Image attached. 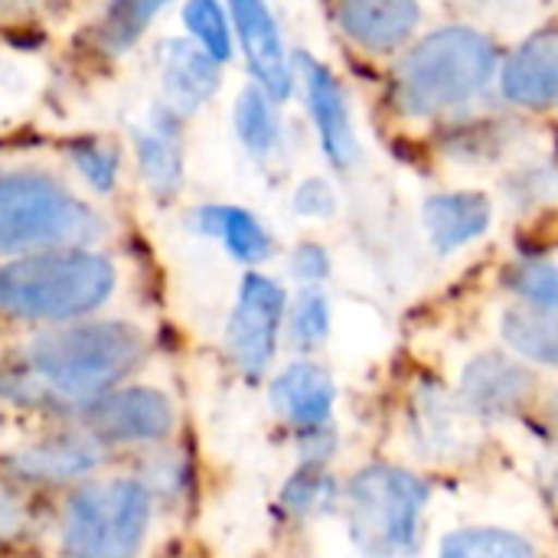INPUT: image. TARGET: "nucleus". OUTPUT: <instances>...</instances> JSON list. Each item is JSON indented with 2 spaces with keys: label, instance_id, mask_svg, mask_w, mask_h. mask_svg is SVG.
<instances>
[{
  "label": "nucleus",
  "instance_id": "a878e982",
  "mask_svg": "<svg viewBox=\"0 0 558 558\" xmlns=\"http://www.w3.org/2000/svg\"><path fill=\"white\" fill-rule=\"evenodd\" d=\"M46 507H49V497L29 490L26 484L0 471V546L23 549L43 539Z\"/></svg>",
  "mask_w": 558,
  "mask_h": 558
},
{
  "label": "nucleus",
  "instance_id": "a211bd4d",
  "mask_svg": "<svg viewBox=\"0 0 558 558\" xmlns=\"http://www.w3.org/2000/svg\"><path fill=\"white\" fill-rule=\"evenodd\" d=\"M422 222H425L428 242L448 255L487 235L494 222V203L484 190L432 193L422 206Z\"/></svg>",
  "mask_w": 558,
  "mask_h": 558
},
{
  "label": "nucleus",
  "instance_id": "39448f33",
  "mask_svg": "<svg viewBox=\"0 0 558 558\" xmlns=\"http://www.w3.org/2000/svg\"><path fill=\"white\" fill-rule=\"evenodd\" d=\"M497 43L474 26L415 36L389 69V105L402 121H445L477 105L500 72Z\"/></svg>",
  "mask_w": 558,
  "mask_h": 558
},
{
  "label": "nucleus",
  "instance_id": "423d86ee",
  "mask_svg": "<svg viewBox=\"0 0 558 558\" xmlns=\"http://www.w3.org/2000/svg\"><path fill=\"white\" fill-rule=\"evenodd\" d=\"M428 484L396 464H366L340 487L347 536L363 558H412L422 546Z\"/></svg>",
  "mask_w": 558,
  "mask_h": 558
},
{
  "label": "nucleus",
  "instance_id": "7c9ffc66",
  "mask_svg": "<svg viewBox=\"0 0 558 558\" xmlns=\"http://www.w3.org/2000/svg\"><path fill=\"white\" fill-rule=\"evenodd\" d=\"M288 271L298 288H324L330 278V252L320 242H298L288 255Z\"/></svg>",
  "mask_w": 558,
  "mask_h": 558
},
{
  "label": "nucleus",
  "instance_id": "1a4fd4ad",
  "mask_svg": "<svg viewBox=\"0 0 558 558\" xmlns=\"http://www.w3.org/2000/svg\"><path fill=\"white\" fill-rule=\"evenodd\" d=\"M288 298V288L262 268H245L235 284L222 327V353L232 373L248 386L265 383L275 369L284 343Z\"/></svg>",
  "mask_w": 558,
  "mask_h": 558
},
{
  "label": "nucleus",
  "instance_id": "aec40b11",
  "mask_svg": "<svg viewBox=\"0 0 558 558\" xmlns=\"http://www.w3.org/2000/svg\"><path fill=\"white\" fill-rule=\"evenodd\" d=\"M173 0H101L98 13L88 23V46L98 59L114 62L124 59L141 46V39L150 33L154 20L170 7Z\"/></svg>",
  "mask_w": 558,
  "mask_h": 558
},
{
  "label": "nucleus",
  "instance_id": "473e14b6",
  "mask_svg": "<svg viewBox=\"0 0 558 558\" xmlns=\"http://www.w3.org/2000/svg\"><path fill=\"white\" fill-rule=\"evenodd\" d=\"M20 558H56V556H20Z\"/></svg>",
  "mask_w": 558,
  "mask_h": 558
},
{
  "label": "nucleus",
  "instance_id": "f257e3e1",
  "mask_svg": "<svg viewBox=\"0 0 558 558\" xmlns=\"http://www.w3.org/2000/svg\"><path fill=\"white\" fill-rule=\"evenodd\" d=\"M154 356V324L128 311L20 333L0 343V405L33 422L75 418L105 392L147 376Z\"/></svg>",
  "mask_w": 558,
  "mask_h": 558
},
{
  "label": "nucleus",
  "instance_id": "c85d7f7f",
  "mask_svg": "<svg viewBox=\"0 0 558 558\" xmlns=\"http://www.w3.org/2000/svg\"><path fill=\"white\" fill-rule=\"evenodd\" d=\"M438 558H539L530 539L497 526H468L441 539Z\"/></svg>",
  "mask_w": 558,
  "mask_h": 558
},
{
  "label": "nucleus",
  "instance_id": "5701e85b",
  "mask_svg": "<svg viewBox=\"0 0 558 558\" xmlns=\"http://www.w3.org/2000/svg\"><path fill=\"white\" fill-rule=\"evenodd\" d=\"M62 163L101 203L111 199L121 190L124 167H128L124 150L111 137H98V134H85V137L65 141Z\"/></svg>",
  "mask_w": 558,
  "mask_h": 558
},
{
  "label": "nucleus",
  "instance_id": "4468645a",
  "mask_svg": "<svg viewBox=\"0 0 558 558\" xmlns=\"http://www.w3.org/2000/svg\"><path fill=\"white\" fill-rule=\"evenodd\" d=\"M294 78L301 82L320 150L337 170L353 167L360 147H356V131H353V118H350V105H347L340 78L330 72L327 62L314 59L311 52L294 56Z\"/></svg>",
  "mask_w": 558,
  "mask_h": 558
},
{
  "label": "nucleus",
  "instance_id": "b1692460",
  "mask_svg": "<svg viewBox=\"0 0 558 558\" xmlns=\"http://www.w3.org/2000/svg\"><path fill=\"white\" fill-rule=\"evenodd\" d=\"M500 337L513 356L558 369V311H543L517 301L500 314Z\"/></svg>",
  "mask_w": 558,
  "mask_h": 558
},
{
  "label": "nucleus",
  "instance_id": "393cba45",
  "mask_svg": "<svg viewBox=\"0 0 558 558\" xmlns=\"http://www.w3.org/2000/svg\"><path fill=\"white\" fill-rule=\"evenodd\" d=\"M232 131L255 160H271L281 144L278 101L265 95L255 82L245 85L232 105Z\"/></svg>",
  "mask_w": 558,
  "mask_h": 558
},
{
  "label": "nucleus",
  "instance_id": "2eb2a0df",
  "mask_svg": "<svg viewBox=\"0 0 558 558\" xmlns=\"http://www.w3.org/2000/svg\"><path fill=\"white\" fill-rule=\"evenodd\" d=\"M268 402L278 422L294 438H301L320 428H333L337 386L317 360L298 356L275 376H268Z\"/></svg>",
  "mask_w": 558,
  "mask_h": 558
},
{
  "label": "nucleus",
  "instance_id": "7ed1b4c3",
  "mask_svg": "<svg viewBox=\"0 0 558 558\" xmlns=\"http://www.w3.org/2000/svg\"><path fill=\"white\" fill-rule=\"evenodd\" d=\"M118 245V219L65 167L26 157L0 163V258Z\"/></svg>",
  "mask_w": 558,
  "mask_h": 558
},
{
  "label": "nucleus",
  "instance_id": "f3484780",
  "mask_svg": "<svg viewBox=\"0 0 558 558\" xmlns=\"http://www.w3.org/2000/svg\"><path fill=\"white\" fill-rule=\"evenodd\" d=\"M533 392V376L526 366L504 353H481L464 366L461 399L477 415H510Z\"/></svg>",
  "mask_w": 558,
  "mask_h": 558
},
{
  "label": "nucleus",
  "instance_id": "9b49d317",
  "mask_svg": "<svg viewBox=\"0 0 558 558\" xmlns=\"http://www.w3.org/2000/svg\"><path fill=\"white\" fill-rule=\"evenodd\" d=\"M232 29L242 49V59L252 72V82L284 105L294 95V59L288 56L281 26L268 7V0H226Z\"/></svg>",
  "mask_w": 558,
  "mask_h": 558
},
{
  "label": "nucleus",
  "instance_id": "dca6fc26",
  "mask_svg": "<svg viewBox=\"0 0 558 558\" xmlns=\"http://www.w3.org/2000/svg\"><path fill=\"white\" fill-rule=\"evenodd\" d=\"M222 62H216L209 52H203L186 36H170L160 43L157 56V75L160 88L170 108H177L183 118H193L203 111L222 88Z\"/></svg>",
  "mask_w": 558,
  "mask_h": 558
},
{
  "label": "nucleus",
  "instance_id": "6e6552de",
  "mask_svg": "<svg viewBox=\"0 0 558 558\" xmlns=\"http://www.w3.org/2000/svg\"><path fill=\"white\" fill-rule=\"evenodd\" d=\"M118 464L78 422L46 418L0 451V471L29 490L52 497Z\"/></svg>",
  "mask_w": 558,
  "mask_h": 558
},
{
  "label": "nucleus",
  "instance_id": "9d476101",
  "mask_svg": "<svg viewBox=\"0 0 558 558\" xmlns=\"http://www.w3.org/2000/svg\"><path fill=\"white\" fill-rule=\"evenodd\" d=\"M186 121L167 101H154L144 128L134 131L131 163L154 203H170L186 183Z\"/></svg>",
  "mask_w": 558,
  "mask_h": 558
},
{
  "label": "nucleus",
  "instance_id": "f8f14e48",
  "mask_svg": "<svg viewBox=\"0 0 558 558\" xmlns=\"http://www.w3.org/2000/svg\"><path fill=\"white\" fill-rule=\"evenodd\" d=\"M422 23L418 0H333V26L347 46L373 59H396Z\"/></svg>",
  "mask_w": 558,
  "mask_h": 558
},
{
  "label": "nucleus",
  "instance_id": "cd10ccee",
  "mask_svg": "<svg viewBox=\"0 0 558 558\" xmlns=\"http://www.w3.org/2000/svg\"><path fill=\"white\" fill-rule=\"evenodd\" d=\"M180 23L186 39H193L216 62L229 65L235 59V29L226 0H183Z\"/></svg>",
  "mask_w": 558,
  "mask_h": 558
},
{
  "label": "nucleus",
  "instance_id": "2f4dec72",
  "mask_svg": "<svg viewBox=\"0 0 558 558\" xmlns=\"http://www.w3.org/2000/svg\"><path fill=\"white\" fill-rule=\"evenodd\" d=\"M291 203H294V213L304 216V219H330L337 213V193L324 177L301 180Z\"/></svg>",
  "mask_w": 558,
  "mask_h": 558
},
{
  "label": "nucleus",
  "instance_id": "412c9836",
  "mask_svg": "<svg viewBox=\"0 0 558 558\" xmlns=\"http://www.w3.org/2000/svg\"><path fill=\"white\" fill-rule=\"evenodd\" d=\"M124 464L147 484V490L157 497V504L167 517L190 507L193 490H196V471H193L190 451L183 448V438L137 451V454L124 458Z\"/></svg>",
  "mask_w": 558,
  "mask_h": 558
},
{
  "label": "nucleus",
  "instance_id": "0eeeda50",
  "mask_svg": "<svg viewBox=\"0 0 558 558\" xmlns=\"http://www.w3.org/2000/svg\"><path fill=\"white\" fill-rule=\"evenodd\" d=\"M72 422H78L114 461L183 438V409L177 396L147 376L105 392Z\"/></svg>",
  "mask_w": 558,
  "mask_h": 558
},
{
  "label": "nucleus",
  "instance_id": "f03ea898",
  "mask_svg": "<svg viewBox=\"0 0 558 558\" xmlns=\"http://www.w3.org/2000/svg\"><path fill=\"white\" fill-rule=\"evenodd\" d=\"M134 258L121 245L0 258V343L43 327L124 311Z\"/></svg>",
  "mask_w": 558,
  "mask_h": 558
},
{
  "label": "nucleus",
  "instance_id": "20e7f679",
  "mask_svg": "<svg viewBox=\"0 0 558 558\" xmlns=\"http://www.w3.org/2000/svg\"><path fill=\"white\" fill-rule=\"evenodd\" d=\"M163 520L147 484L118 461L49 497L43 539L56 558H147Z\"/></svg>",
  "mask_w": 558,
  "mask_h": 558
},
{
  "label": "nucleus",
  "instance_id": "ddd939ff",
  "mask_svg": "<svg viewBox=\"0 0 558 558\" xmlns=\"http://www.w3.org/2000/svg\"><path fill=\"white\" fill-rule=\"evenodd\" d=\"M497 88L507 105L520 111H556L558 108V23L533 29L517 43L497 72Z\"/></svg>",
  "mask_w": 558,
  "mask_h": 558
},
{
  "label": "nucleus",
  "instance_id": "bb28decb",
  "mask_svg": "<svg viewBox=\"0 0 558 558\" xmlns=\"http://www.w3.org/2000/svg\"><path fill=\"white\" fill-rule=\"evenodd\" d=\"M333 327L330 298L324 288H298L294 298H288V317H284V343L298 356H314Z\"/></svg>",
  "mask_w": 558,
  "mask_h": 558
},
{
  "label": "nucleus",
  "instance_id": "4be33fe9",
  "mask_svg": "<svg viewBox=\"0 0 558 558\" xmlns=\"http://www.w3.org/2000/svg\"><path fill=\"white\" fill-rule=\"evenodd\" d=\"M340 487L330 464L298 461L275 497V510L288 523H311L340 507Z\"/></svg>",
  "mask_w": 558,
  "mask_h": 558
},
{
  "label": "nucleus",
  "instance_id": "c756f323",
  "mask_svg": "<svg viewBox=\"0 0 558 558\" xmlns=\"http://www.w3.org/2000/svg\"><path fill=\"white\" fill-rule=\"evenodd\" d=\"M507 291L530 307L558 311V265L543 258H520L504 275Z\"/></svg>",
  "mask_w": 558,
  "mask_h": 558
},
{
  "label": "nucleus",
  "instance_id": "6ab92c4d",
  "mask_svg": "<svg viewBox=\"0 0 558 558\" xmlns=\"http://www.w3.org/2000/svg\"><path fill=\"white\" fill-rule=\"evenodd\" d=\"M193 226L199 235L216 239L232 262L242 268H262L275 258V235L271 229L245 206L235 203H206L193 213Z\"/></svg>",
  "mask_w": 558,
  "mask_h": 558
}]
</instances>
